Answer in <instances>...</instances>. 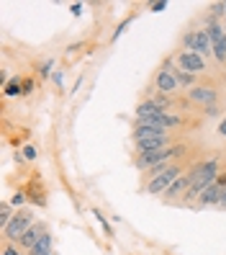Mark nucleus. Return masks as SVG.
I'll list each match as a JSON object with an SVG mask.
<instances>
[{"instance_id":"nucleus-30","label":"nucleus","mask_w":226,"mask_h":255,"mask_svg":"<svg viewBox=\"0 0 226 255\" xmlns=\"http://www.w3.org/2000/svg\"><path fill=\"white\" fill-rule=\"evenodd\" d=\"M28 255H54V253H41V250H31Z\"/></svg>"},{"instance_id":"nucleus-27","label":"nucleus","mask_w":226,"mask_h":255,"mask_svg":"<svg viewBox=\"0 0 226 255\" xmlns=\"http://www.w3.org/2000/svg\"><path fill=\"white\" fill-rule=\"evenodd\" d=\"M164 8H167V3H164V0H162V3H152V10H154V13H162Z\"/></svg>"},{"instance_id":"nucleus-15","label":"nucleus","mask_w":226,"mask_h":255,"mask_svg":"<svg viewBox=\"0 0 226 255\" xmlns=\"http://www.w3.org/2000/svg\"><path fill=\"white\" fill-rule=\"evenodd\" d=\"M3 93H5V98L23 96V78H21V75H13L10 80H5V85H3Z\"/></svg>"},{"instance_id":"nucleus-10","label":"nucleus","mask_w":226,"mask_h":255,"mask_svg":"<svg viewBox=\"0 0 226 255\" xmlns=\"http://www.w3.org/2000/svg\"><path fill=\"white\" fill-rule=\"evenodd\" d=\"M190 186H193V170H185L167 191H164V201H177L180 196L185 199V193L190 191Z\"/></svg>"},{"instance_id":"nucleus-5","label":"nucleus","mask_w":226,"mask_h":255,"mask_svg":"<svg viewBox=\"0 0 226 255\" xmlns=\"http://www.w3.org/2000/svg\"><path fill=\"white\" fill-rule=\"evenodd\" d=\"M206 31L211 36V47H214V57L219 62H226V26L219 23L216 18H208Z\"/></svg>"},{"instance_id":"nucleus-16","label":"nucleus","mask_w":226,"mask_h":255,"mask_svg":"<svg viewBox=\"0 0 226 255\" xmlns=\"http://www.w3.org/2000/svg\"><path fill=\"white\" fill-rule=\"evenodd\" d=\"M10 219H13V214H10V204H0V227H8V224H10Z\"/></svg>"},{"instance_id":"nucleus-31","label":"nucleus","mask_w":226,"mask_h":255,"mask_svg":"<svg viewBox=\"0 0 226 255\" xmlns=\"http://www.w3.org/2000/svg\"><path fill=\"white\" fill-rule=\"evenodd\" d=\"M224 83H226V72H224Z\"/></svg>"},{"instance_id":"nucleus-19","label":"nucleus","mask_w":226,"mask_h":255,"mask_svg":"<svg viewBox=\"0 0 226 255\" xmlns=\"http://www.w3.org/2000/svg\"><path fill=\"white\" fill-rule=\"evenodd\" d=\"M3 255H23V250H18L16 243H3Z\"/></svg>"},{"instance_id":"nucleus-6","label":"nucleus","mask_w":226,"mask_h":255,"mask_svg":"<svg viewBox=\"0 0 226 255\" xmlns=\"http://www.w3.org/2000/svg\"><path fill=\"white\" fill-rule=\"evenodd\" d=\"M183 44H185V49H190V52H195V54H201L203 59H206L208 54H214V47H211V36H208L206 28H198V31L185 34V36H183Z\"/></svg>"},{"instance_id":"nucleus-12","label":"nucleus","mask_w":226,"mask_h":255,"mask_svg":"<svg viewBox=\"0 0 226 255\" xmlns=\"http://www.w3.org/2000/svg\"><path fill=\"white\" fill-rule=\"evenodd\" d=\"M44 232H47V230H44V224H34V227H31V230H28V232L18 240V248L31 253V250L36 248V243L41 240V235H44Z\"/></svg>"},{"instance_id":"nucleus-22","label":"nucleus","mask_w":226,"mask_h":255,"mask_svg":"<svg viewBox=\"0 0 226 255\" xmlns=\"http://www.w3.org/2000/svg\"><path fill=\"white\" fill-rule=\"evenodd\" d=\"M23 201H26V193H23V191H16V196L10 199V206L18 209V206H23Z\"/></svg>"},{"instance_id":"nucleus-9","label":"nucleus","mask_w":226,"mask_h":255,"mask_svg":"<svg viewBox=\"0 0 226 255\" xmlns=\"http://www.w3.org/2000/svg\"><path fill=\"white\" fill-rule=\"evenodd\" d=\"M188 98L193 103H198V106L208 109V106H214V103L219 101V91H216L214 85H195V88H190Z\"/></svg>"},{"instance_id":"nucleus-28","label":"nucleus","mask_w":226,"mask_h":255,"mask_svg":"<svg viewBox=\"0 0 226 255\" xmlns=\"http://www.w3.org/2000/svg\"><path fill=\"white\" fill-rule=\"evenodd\" d=\"M219 209H226V186H224V193H221V201H219Z\"/></svg>"},{"instance_id":"nucleus-18","label":"nucleus","mask_w":226,"mask_h":255,"mask_svg":"<svg viewBox=\"0 0 226 255\" xmlns=\"http://www.w3.org/2000/svg\"><path fill=\"white\" fill-rule=\"evenodd\" d=\"M39 75H41V78H49V75H54V59H47V62L41 65Z\"/></svg>"},{"instance_id":"nucleus-26","label":"nucleus","mask_w":226,"mask_h":255,"mask_svg":"<svg viewBox=\"0 0 226 255\" xmlns=\"http://www.w3.org/2000/svg\"><path fill=\"white\" fill-rule=\"evenodd\" d=\"M34 91V80H23V96H28Z\"/></svg>"},{"instance_id":"nucleus-24","label":"nucleus","mask_w":226,"mask_h":255,"mask_svg":"<svg viewBox=\"0 0 226 255\" xmlns=\"http://www.w3.org/2000/svg\"><path fill=\"white\" fill-rule=\"evenodd\" d=\"M129 23H131V18H126V21H124V23H121V26H118V28H116V34H113V41H116V39H118V36H121V34H124V31H126V26H129Z\"/></svg>"},{"instance_id":"nucleus-8","label":"nucleus","mask_w":226,"mask_h":255,"mask_svg":"<svg viewBox=\"0 0 226 255\" xmlns=\"http://www.w3.org/2000/svg\"><path fill=\"white\" fill-rule=\"evenodd\" d=\"M224 186H226V175H219V181H214L203 193H201V199L195 201V206L198 209H206V206H219L221 201V193H224Z\"/></svg>"},{"instance_id":"nucleus-2","label":"nucleus","mask_w":226,"mask_h":255,"mask_svg":"<svg viewBox=\"0 0 226 255\" xmlns=\"http://www.w3.org/2000/svg\"><path fill=\"white\" fill-rule=\"evenodd\" d=\"M183 162H170V165H162V168H154L147 173V186L144 191L152 193V196H164V191H167L180 175H183Z\"/></svg>"},{"instance_id":"nucleus-17","label":"nucleus","mask_w":226,"mask_h":255,"mask_svg":"<svg viewBox=\"0 0 226 255\" xmlns=\"http://www.w3.org/2000/svg\"><path fill=\"white\" fill-rule=\"evenodd\" d=\"M52 243H54V240H52V235H49V232H44V235H41V240L36 243V248H34V250H41V253H52Z\"/></svg>"},{"instance_id":"nucleus-23","label":"nucleus","mask_w":226,"mask_h":255,"mask_svg":"<svg viewBox=\"0 0 226 255\" xmlns=\"http://www.w3.org/2000/svg\"><path fill=\"white\" fill-rule=\"evenodd\" d=\"M52 80H54V85H62V83H65V72H62V70H54Z\"/></svg>"},{"instance_id":"nucleus-11","label":"nucleus","mask_w":226,"mask_h":255,"mask_svg":"<svg viewBox=\"0 0 226 255\" xmlns=\"http://www.w3.org/2000/svg\"><path fill=\"white\" fill-rule=\"evenodd\" d=\"M154 85H157V91L159 93H172V91H177V80H175V75L167 70V67H162L159 72H157V78H154Z\"/></svg>"},{"instance_id":"nucleus-4","label":"nucleus","mask_w":226,"mask_h":255,"mask_svg":"<svg viewBox=\"0 0 226 255\" xmlns=\"http://www.w3.org/2000/svg\"><path fill=\"white\" fill-rule=\"evenodd\" d=\"M34 212L31 209H18L16 214H13V219H10V224L3 230V237H5V243H18V240L34 227Z\"/></svg>"},{"instance_id":"nucleus-21","label":"nucleus","mask_w":226,"mask_h":255,"mask_svg":"<svg viewBox=\"0 0 226 255\" xmlns=\"http://www.w3.org/2000/svg\"><path fill=\"white\" fill-rule=\"evenodd\" d=\"M95 219L103 224V230H105V235H108V237H113V230H111V224H108V219H105L100 212H95Z\"/></svg>"},{"instance_id":"nucleus-7","label":"nucleus","mask_w":226,"mask_h":255,"mask_svg":"<svg viewBox=\"0 0 226 255\" xmlns=\"http://www.w3.org/2000/svg\"><path fill=\"white\" fill-rule=\"evenodd\" d=\"M175 62H177V67H180V70L193 72V75H201V72H206V59H203L201 54L190 52V49H185V52H177V54H175Z\"/></svg>"},{"instance_id":"nucleus-29","label":"nucleus","mask_w":226,"mask_h":255,"mask_svg":"<svg viewBox=\"0 0 226 255\" xmlns=\"http://www.w3.org/2000/svg\"><path fill=\"white\" fill-rule=\"evenodd\" d=\"M219 134H224V137H226V119H224V122L219 124Z\"/></svg>"},{"instance_id":"nucleus-13","label":"nucleus","mask_w":226,"mask_h":255,"mask_svg":"<svg viewBox=\"0 0 226 255\" xmlns=\"http://www.w3.org/2000/svg\"><path fill=\"white\" fill-rule=\"evenodd\" d=\"M164 129H157V127H149V124H137L134 127V142H144V139H157V137H164Z\"/></svg>"},{"instance_id":"nucleus-20","label":"nucleus","mask_w":226,"mask_h":255,"mask_svg":"<svg viewBox=\"0 0 226 255\" xmlns=\"http://www.w3.org/2000/svg\"><path fill=\"white\" fill-rule=\"evenodd\" d=\"M21 155H23V160H36V157H39V152H36V147H34V144L23 147V152H21Z\"/></svg>"},{"instance_id":"nucleus-14","label":"nucleus","mask_w":226,"mask_h":255,"mask_svg":"<svg viewBox=\"0 0 226 255\" xmlns=\"http://www.w3.org/2000/svg\"><path fill=\"white\" fill-rule=\"evenodd\" d=\"M164 67H167V70L175 75V80H177V85H180V88H195V78H198V75L180 70V67H175L172 62H164Z\"/></svg>"},{"instance_id":"nucleus-3","label":"nucleus","mask_w":226,"mask_h":255,"mask_svg":"<svg viewBox=\"0 0 226 255\" xmlns=\"http://www.w3.org/2000/svg\"><path fill=\"white\" fill-rule=\"evenodd\" d=\"M180 152H185V144H172V147H164V149H154V152H137L134 165H137L139 170L149 173L154 168H162V165H170Z\"/></svg>"},{"instance_id":"nucleus-1","label":"nucleus","mask_w":226,"mask_h":255,"mask_svg":"<svg viewBox=\"0 0 226 255\" xmlns=\"http://www.w3.org/2000/svg\"><path fill=\"white\" fill-rule=\"evenodd\" d=\"M193 186H190V191L185 193V199L183 201H198L201 199V193L214 183V181H219V160L216 157H211V160H203V162H198V165H193Z\"/></svg>"},{"instance_id":"nucleus-25","label":"nucleus","mask_w":226,"mask_h":255,"mask_svg":"<svg viewBox=\"0 0 226 255\" xmlns=\"http://www.w3.org/2000/svg\"><path fill=\"white\" fill-rule=\"evenodd\" d=\"M70 10H72V16H82V3H72Z\"/></svg>"}]
</instances>
